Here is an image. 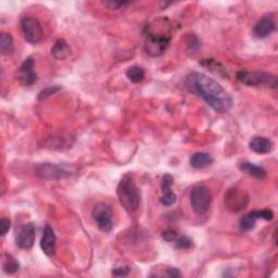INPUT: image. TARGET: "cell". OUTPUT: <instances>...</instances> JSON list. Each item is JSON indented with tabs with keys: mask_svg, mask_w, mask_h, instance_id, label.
<instances>
[{
	"mask_svg": "<svg viewBox=\"0 0 278 278\" xmlns=\"http://www.w3.org/2000/svg\"><path fill=\"white\" fill-rule=\"evenodd\" d=\"M185 88L188 92L202 98L206 105L215 112L228 113L234 106L230 95L215 79L200 72H192L185 79Z\"/></svg>",
	"mask_w": 278,
	"mask_h": 278,
	"instance_id": "obj_1",
	"label": "cell"
},
{
	"mask_svg": "<svg viewBox=\"0 0 278 278\" xmlns=\"http://www.w3.org/2000/svg\"><path fill=\"white\" fill-rule=\"evenodd\" d=\"M116 195L124 210L133 214L137 211L140 204V192L136 185L134 176L131 173H127L121 178L116 187Z\"/></svg>",
	"mask_w": 278,
	"mask_h": 278,
	"instance_id": "obj_2",
	"label": "cell"
},
{
	"mask_svg": "<svg viewBox=\"0 0 278 278\" xmlns=\"http://www.w3.org/2000/svg\"><path fill=\"white\" fill-rule=\"evenodd\" d=\"M171 43V35L166 32L156 33V32L147 28V34L145 39V50L148 55L157 58L162 55L166 49L169 48Z\"/></svg>",
	"mask_w": 278,
	"mask_h": 278,
	"instance_id": "obj_3",
	"label": "cell"
},
{
	"mask_svg": "<svg viewBox=\"0 0 278 278\" xmlns=\"http://www.w3.org/2000/svg\"><path fill=\"white\" fill-rule=\"evenodd\" d=\"M37 176L45 180H60L73 176L76 170L73 166L66 164H38L35 169Z\"/></svg>",
	"mask_w": 278,
	"mask_h": 278,
	"instance_id": "obj_4",
	"label": "cell"
},
{
	"mask_svg": "<svg viewBox=\"0 0 278 278\" xmlns=\"http://www.w3.org/2000/svg\"><path fill=\"white\" fill-rule=\"evenodd\" d=\"M236 77L238 81L247 86H268L272 88H276L277 79L276 76L263 72V71H247L241 70L238 71Z\"/></svg>",
	"mask_w": 278,
	"mask_h": 278,
	"instance_id": "obj_5",
	"label": "cell"
},
{
	"mask_svg": "<svg viewBox=\"0 0 278 278\" xmlns=\"http://www.w3.org/2000/svg\"><path fill=\"white\" fill-rule=\"evenodd\" d=\"M21 30L23 37L30 45H37L42 42L44 30L41 22L33 15H25L21 19Z\"/></svg>",
	"mask_w": 278,
	"mask_h": 278,
	"instance_id": "obj_6",
	"label": "cell"
},
{
	"mask_svg": "<svg viewBox=\"0 0 278 278\" xmlns=\"http://www.w3.org/2000/svg\"><path fill=\"white\" fill-rule=\"evenodd\" d=\"M212 194L208 187L203 185L195 186L190 193V204L194 212L198 215H203L210 209Z\"/></svg>",
	"mask_w": 278,
	"mask_h": 278,
	"instance_id": "obj_7",
	"label": "cell"
},
{
	"mask_svg": "<svg viewBox=\"0 0 278 278\" xmlns=\"http://www.w3.org/2000/svg\"><path fill=\"white\" fill-rule=\"evenodd\" d=\"M91 215L102 233H110L113 227L112 210L106 203H98L92 209Z\"/></svg>",
	"mask_w": 278,
	"mask_h": 278,
	"instance_id": "obj_8",
	"label": "cell"
},
{
	"mask_svg": "<svg viewBox=\"0 0 278 278\" xmlns=\"http://www.w3.org/2000/svg\"><path fill=\"white\" fill-rule=\"evenodd\" d=\"M225 206L230 212H239L247 206L249 202V196L242 189L234 187L229 189L224 197Z\"/></svg>",
	"mask_w": 278,
	"mask_h": 278,
	"instance_id": "obj_9",
	"label": "cell"
},
{
	"mask_svg": "<svg viewBox=\"0 0 278 278\" xmlns=\"http://www.w3.org/2000/svg\"><path fill=\"white\" fill-rule=\"evenodd\" d=\"M274 218V213L268 210H256V211H251L241 218L239 222V226L242 232H249V230L253 229L254 226H256L257 222L259 220H265V221H272Z\"/></svg>",
	"mask_w": 278,
	"mask_h": 278,
	"instance_id": "obj_10",
	"label": "cell"
},
{
	"mask_svg": "<svg viewBox=\"0 0 278 278\" xmlns=\"http://www.w3.org/2000/svg\"><path fill=\"white\" fill-rule=\"evenodd\" d=\"M20 81L24 86H32L37 82V74L35 72V61L32 57L26 58L19 69Z\"/></svg>",
	"mask_w": 278,
	"mask_h": 278,
	"instance_id": "obj_11",
	"label": "cell"
},
{
	"mask_svg": "<svg viewBox=\"0 0 278 278\" xmlns=\"http://www.w3.org/2000/svg\"><path fill=\"white\" fill-rule=\"evenodd\" d=\"M36 239V229L33 223L23 225L17 237V244L21 249H30Z\"/></svg>",
	"mask_w": 278,
	"mask_h": 278,
	"instance_id": "obj_12",
	"label": "cell"
},
{
	"mask_svg": "<svg viewBox=\"0 0 278 278\" xmlns=\"http://www.w3.org/2000/svg\"><path fill=\"white\" fill-rule=\"evenodd\" d=\"M276 29L275 20L271 17H264L259 20L253 27V34L258 38H266Z\"/></svg>",
	"mask_w": 278,
	"mask_h": 278,
	"instance_id": "obj_13",
	"label": "cell"
},
{
	"mask_svg": "<svg viewBox=\"0 0 278 278\" xmlns=\"http://www.w3.org/2000/svg\"><path fill=\"white\" fill-rule=\"evenodd\" d=\"M55 242H57V237H55L54 230L49 224H47L44 228V233L41 240V249L46 256H52L54 253Z\"/></svg>",
	"mask_w": 278,
	"mask_h": 278,
	"instance_id": "obj_14",
	"label": "cell"
},
{
	"mask_svg": "<svg viewBox=\"0 0 278 278\" xmlns=\"http://www.w3.org/2000/svg\"><path fill=\"white\" fill-rule=\"evenodd\" d=\"M249 147L253 152H256L258 155H266L272 151L273 144L272 141L266 137L257 136L250 140Z\"/></svg>",
	"mask_w": 278,
	"mask_h": 278,
	"instance_id": "obj_15",
	"label": "cell"
},
{
	"mask_svg": "<svg viewBox=\"0 0 278 278\" xmlns=\"http://www.w3.org/2000/svg\"><path fill=\"white\" fill-rule=\"evenodd\" d=\"M213 158L206 152H196L189 158V164L196 170H202L212 165Z\"/></svg>",
	"mask_w": 278,
	"mask_h": 278,
	"instance_id": "obj_16",
	"label": "cell"
},
{
	"mask_svg": "<svg viewBox=\"0 0 278 278\" xmlns=\"http://www.w3.org/2000/svg\"><path fill=\"white\" fill-rule=\"evenodd\" d=\"M72 52L71 50V47L68 44L67 41L65 39H58V41H55V43L53 44L52 48H51V54L57 60H65L67 59L69 55Z\"/></svg>",
	"mask_w": 278,
	"mask_h": 278,
	"instance_id": "obj_17",
	"label": "cell"
},
{
	"mask_svg": "<svg viewBox=\"0 0 278 278\" xmlns=\"http://www.w3.org/2000/svg\"><path fill=\"white\" fill-rule=\"evenodd\" d=\"M239 168L242 172L247 173L248 175L254 177V178H258V179H263L266 177V171L264 168H262V166H259L257 164L254 163H251V162H242L240 163Z\"/></svg>",
	"mask_w": 278,
	"mask_h": 278,
	"instance_id": "obj_18",
	"label": "cell"
},
{
	"mask_svg": "<svg viewBox=\"0 0 278 278\" xmlns=\"http://www.w3.org/2000/svg\"><path fill=\"white\" fill-rule=\"evenodd\" d=\"M145 76H146L145 70L138 66H133L127 69L126 71V77L129 78L132 83H135V84L141 83L145 79Z\"/></svg>",
	"mask_w": 278,
	"mask_h": 278,
	"instance_id": "obj_19",
	"label": "cell"
},
{
	"mask_svg": "<svg viewBox=\"0 0 278 278\" xmlns=\"http://www.w3.org/2000/svg\"><path fill=\"white\" fill-rule=\"evenodd\" d=\"M3 268L7 274L12 275L14 273H17L20 269V263L14 257L10 256V254H7L3 263Z\"/></svg>",
	"mask_w": 278,
	"mask_h": 278,
	"instance_id": "obj_20",
	"label": "cell"
},
{
	"mask_svg": "<svg viewBox=\"0 0 278 278\" xmlns=\"http://www.w3.org/2000/svg\"><path fill=\"white\" fill-rule=\"evenodd\" d=\"M0 49L4 55L11 54L14 51V45L12 36L8 33H3L0 37Z\"/></svg>",
	"mask_w": 278,
	"mask_h": 278,
	"instance_id": "obj_21",
	"label": "cell"
},
{
	"mask_svg": "<svg viewBox=\"0 0 278 278\" xmlns=\"http://www.w3.org/2000/svg\"><path fill=\"white\" fill-rule=\"evenodd\" d=\"M200 65L206 69L211 70L212 72H215L217 74L219 75H223V76H228L227 73H226V70L224 69V67L221 65V63H219L218 61L215 60H212V59H205V60H201L200 61Z\"/></svg>",
	"mask_w": 278,
	"mask_h": 278,
	"instance_id": "obj_22",
	"label": "cell"
},
{
	"mask_svg": "<svg viewBox=\"0 0 278 278\" xmlns=\"http://www.w3.org/2000/svg\"><path fill=\"white\" fill-rule=\"evenodd\" d=\"M186 45L188 47V49L193 52H197L201 48V41L198 38L197 35L195 34H188L186 37Z\"/></svg>",
	"mask_w": 278,
	"mask_h": 278,
	"instance_id": "obj_23",
	"label": "cell"
},
{
	"mask_svg": "<svg viewBox=\"0 0 278 278\" xmlns=\"http://www.w3.org/2000/svg\"><path fill=\"white\" fill-rule=\"evenodd\" d=\"M175 247L177 249H190V248L194 247V242L189 237L182 235V236L176 238Z\"/></svg>",
	"mask_w": 278,
	"mask_h": 278,
	"instance_id": "obj_24",
	"label": "cell"
},
{
	"mask_svg": "<svg viewBox=\"0 0 278 278\" xmlns=\"http://www.w3.org/2000/svg\"><path fill=\"white\" fill-rule=\"evenodd\" d=\"M173 182H174V178H173V176L171 175V174H165V175L162 177V180H161L162 195L172 192Z\"/></svg>",
	"mask_w": 278,
	"mask_h": 278,
	"instance_id": "obj_25",
	"label": "cell"
},
{
	"mask_svg": "<svg viewBox=\"0 0 278 278\" xmlns=\"http://www.w3.org/2000/svg\"><path fill=\"white\" fill-rule=\"evenodd\" d=\"M59 90H61L60 86H49L46 87L45 89H43L41 92L38 94V100H44L47 99L48 97L52 96L55 92H58Z\"/></svg>",
	"mask_w": 278,
	"mask_h": 278,
	"instance_id": "obj_26",
	"label": "cell"
},
{
	"mask_svg": "<svg viewBox=\"0 0 278 278\" xmlns=\"http://www.w3.org/2000/svg\"><path fill=\"white\" fill-rule=\"evenodd\" d=\"M176 199H177L176 195L174 194L173 192H171V193H168V194H163L160 201L164 206H171V205H173L174 203L176 202Z\"/></svg>",
	"mask_w": 278,
	"mask_h": 278,
	"instance_id": "obj_27",
	"label": "cell"
},
{
	"mask_svg": "<svg viewBox=\"0 0 278 278\" xmlns=\"http://www.w3.org/2000/svg\"><path fill=\"white\" fill-rule=\"evenodd\" d=\"M130 4H131L130 2H106V3H103V5L108 7L109 9H120V8L129 6Z\"/></svg>",
	"mask_w": 278,
	"mask_h": 278,
	"instance_id": "obj_28",
	"label": "cell"
},
{
	"mask_svg": "<svg viewBox=\"0 0 278 278\" xmlns=\"http://www.w3.org/2000/svg\"><path fill=\"white\" fill-rule=\"evenodd\" d=\"M10 221L6 219V218H3L2 221H0V232H2V236H6V234L9 232L10 229Z\"/></svg>",
	"mask_w": 278,
	"mask_h": 278,
	"instance_id": "obj_29",
	"label": "cell"
},
{
	"mask_svg": "<svg viewBox=\"0 0 278 278\" xmlns=\"http://www.w3.org/2000/svg\"><path fill=\"white\" fill-rule=\"evenodd\" d=\"M162 237H163V239H164V240L171 242V241H174V240L176 239V238H177V234H176L175 230H173V229H166L165 232L163 233Z\"/></svg>",
	"mask_w": 278,
	"mask_h": 278,
	"instance_id": "obj_30",
	"label": "cell"
},
{
	"mask_svg": "<svg viewBox=\"0 0 278 278\" xmlns=\"http://www.w3.org/2000/svg\"><path fill=\"white\" fill-rule=\"evenodd\" d=\"M131 272V268L124 266V267H118V268H114L112 271V275L115 277H121V276H126L129 275V273Z\"/></svg>",
	"mask_w": 278,
	"mask_h": 278,
	"instance_id": "obj_31",
	"label": "cell"
},
{
	"mask_svg": "<svg viewBox=\"0 0 278 278\" xmlns=\"http://www.w3.org/2000/svg\"><path fill=\"white\" fill-rule=\"evenodd\" d=\"M166 276H169V277H180L181 274H180V272L178 271L177 268L171 267V268L168 269V274H166Z\"/></svg>",
	"mask_w": 278,
	"mask_h": 278,
	"instance_id": "obj_32",
	"label": "cell"
}]
</instances>
